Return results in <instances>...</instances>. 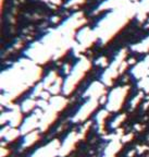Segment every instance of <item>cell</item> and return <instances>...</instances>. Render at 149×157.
I'll list each match as a JSON object with an SVG mask.
<instances>
[{
    "label": "cell",
    "instance_id": "6da1fadb",
    "mask_svg": "<svg viewBox=\"0 0 149 157\" xmlns=\"http://www.w3.org/2000/svg\"><path fill=\"white\" fill-rule=\"evenodd\" d=\"M1 9L3 39L26 29L31 45L78 13L76 5L61 7L45 0H2Z\"/></svg>",
    "mask_w": 149,
    "mask_h": 157
},
{
    "label": "cell",
    "instance_id": "7a4b0ae2",
    "mask_svg": "<svg viewBox=\"0 0 149 157\" xmlns=\"http://www.w3.org/2000/svg\"><path fill=\"white\" fill-rule=\"evenodd\" d=\"M71 0H59V6H61V7H66V5H68L69 2H70Z\"/></svg>",
    "mask_w": 149,
    "mask_h": 157
},
{
    "label": "cell",
    "instance_id": "3957f363",
    "mask_svg": "<svg viewBox=\"0 0 149 157\" xmlns=\"http://www.w3.org/2000/svg\"><path fill=\"white\" fill-rule=\"evenodd\" d=\"M143 0H136V1H135V2H142Z\"/></svg>",
    "mask_w": 149,
    "mask_h": 157
}]
</instances>
